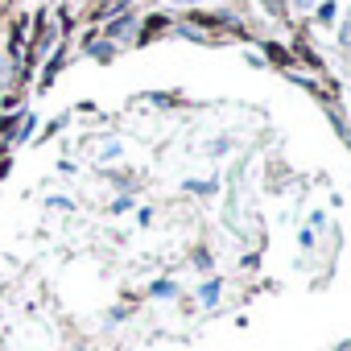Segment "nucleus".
I'll return each mask as SVG.
<instances>
[{
    "label": "nucleus",
    "instance_id": "nucleus-1",
    "mask_svg": "<svg viewBox=\"0 0 351 351\" xmlns=\"http://www.w3.org/2000/svg\"><path fill=\"white\" fill-rule=\"evenodd\" d=\"M132 29H136V17H132V13H120L116 21H108L104 38H108V42H128V38H132Z\"/></svg>",
    "mask_w": 351,
    "mask_h": 351
},
{
    "label": "nucleus",
    "instance_id": "nucleus-2",
    "mask_svg": "<svg viewBox=\"0 0 351 351\" xmlns=\"http://www.w3.org/2000/svg\"><path fill=\"white\" fill-rule=\"evenodd\" d=\"M83 50H87L95 62H112V58H116V42H108V38H99V42L91 38V42H83Z\"/></svg>",
    "mask_w": 351,
    "mask_h": 351
},
{
    "label": "nucleus",
    "instance_id": "nucleus-3",
    "mask_svg": "<svg viewBox=\"0 0 351 351\" xmlns=\"http://www.w3.org/2000/svg\"><path fill=\"white\" fill-rule=\"evenodd\" d=\"M62 62H66V50L58 46V54H54V58L46 62V71H42V83H38V91H50V87H54V75L62 71Z\"/></svg>",
    "mask_w": 351,
    "mask_h": 351
},
{
    "label": "nucleus",
    "instance_id": "nucleus-4",
    "mask_svg": "<svg viewBox=\"0 0 351 351\" xmlns=\"http://www.w3.org/2000/svg\"><path fill=\"white\" fill-rule=\"evenodd\" d=\"M314 21H318L322 29H330V25L339 21V5H335V0H318V5H314Z\"/></svg>",
    "mask_w": 351,
    "mask_h": 351
},
{
    "label": "nucleus",
    "instance_id": "nucleus-5",
    "mask_svg": "<svg viewBox=\"0 0 351 351\" xmlns=\"http://www.w3.org/2000/svg\"><path fill=\"white\" fill-rule=\"evenodd\" d=\"M34 128H38V116H34V112H21V128L13 132V141H17V145H25V141L34 136Z\"/></svg>",
    "mask_w": 351,
    "mask_h": 351
},
{
    "label": "nucleus",
    "instance_id": "nucleus-6",
    "mask_svg": "<svg viewBox=\"0 0 351 351\" xmlns=\"http://www.w3.org/2000/svg\"><path fill=\"white\" fill-rule=\"evenodd\" d=\"M326 116H330V124L339 128V136H343V141H347V149H351V124H347V120H343L335 108H326Z\"/></svg>",
    "mask_w": 351,
    "mask_h": 351
},
{
    "label": "nucleus",
    "instance_id": "nucleus-7",
    "mask_svg": "<svg viewBox=\"0 0 351 351\" xmlns=\"http://www.w3.org/2000/svg\"><path fill=\"white\" fill-rule=\"evenodd\" d=\"M199 298H203L207 306H215V302H219V277H215V281H207V285L199 289Z\"/></svg>",
    "mask_w": 351,
    "mask_h": 351
},
{
    "label": "nucleus",
    "instance_id": "nucleus-8",
    "mask_svg": "<svg viewBox=\"0 0 351 351\" xmlns=\"http://www.w3.org/2000/svg\"><path fill=\"white\" fill-rule=\"evenodd\" d=\"M149 293H153V298H173V293H178V285H173V281H157Z\"/></svg>",
    "mask_w": 351,
    "mask_h": 351
},
{
    "label": "nucleus",
    "instance_id": "nucleus-9",
    "mask_svg": "<svg viewBox=\"0 0 351 351\" xmlns=\"http://www.w3.org/2000/svg\"><path fill=\"white\" fill-rule=\"evenodd\" d=\"M339 46H343V50H351V13H347V21L339 25Z\"/></svg>",
    "mask_w": 351,
    "mask_h": 351
},
{
    "label": "nucleus",
    "instance_id": "nucleus-10",
    "mask_svg": "<svg viewBox=\"0 0 351 351\" xmlns=\"http://www.w3.org/2000/svg\"><path fill=\"white\" fill-rule=\"evenodd\" d=\"M178 34H182V38H191V42H207V38H203L195 25H178Z\"/></svg>",
    "mask_w": 351,
    "mask_h": 351
},
{
    "label": "nucleus",
    "instance_id": "nucleus-11",
    "mask_svg": "<svg viewBox=\"0 0 351 351\" xmlns=\"http://www.w3.org/2000/svg\"><path fill=\"white\" fill-rule=\"evenodd\" d=\"M207 153H211V157H223V153H228V136H219L215 145H207Z\"/></svg>",
    "mask_w": 351,
    "mask_h": 351
},
{
    "label": "nucleus",
    "instance_id": "nucleus-12",
    "mask_svg": "<svg viewBox=\"0 0 351 351\" xmlns=\"http://www.w3.org/2000/svg\"><path fill=\"white\" fill-rule=\"evenodd\" d=\"M265 9H269L273 17H285V5H281V0H265Z\"/></svg>",
    "mask_w": 351,
    "mask_h": 351
},
{
    "label": "nucleus",
    "instance_id": "nucleus-13",
    "mask_svg": "<svg viewBox=\"0 0 351 351\" xmlns=\"http://www.w3.org/2000/svg\"><path fill=\"white\" fill-rule=\"evenodd\" d=\"M128 207H132V199H128V195H124V199H116V203H112V211H116V215H124V211H128Z\"/></svg>",
    "mask_w": 351,
    "mask_h": 351
},
{
    "label": "nucleus",
    "instance_id": "nucleus-14",
    "mask_svg": "<svg viewBox=\"0 0 351 351\" xmlns=\"http://www.w3.org/2000/svg\"><path fill=\"white\" fill-rule=\"evenodd\" d=\"M314 5H318V0H293V9H298V13H310Z\"/></svg>",
    "mask_w": 351,
    "mask_h": 351
},
{
    "label": "nucleus",
    "instance_id": "nucleus-15",
    "mask_svg": "<svg viewBox=\"0 0 351 351\" xmlns=\"http://www.w3.org/2000/svg\"><path fill=\"white\" fill-rule=\"evenodd\" d=\"M335 351H351V339H347V343H339V347H335Z\"/></svg>",
    "mask_w": 351,
    "mask_h": 351
}]
</instances>
